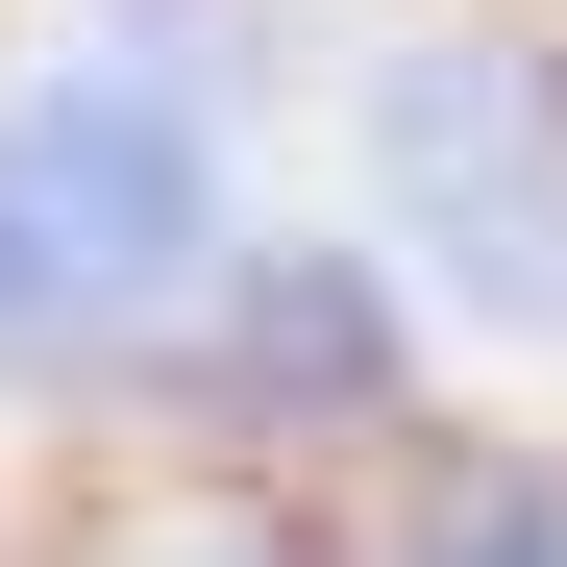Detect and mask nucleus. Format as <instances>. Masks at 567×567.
I'll list each match as a JSON object with an SVG mask.
<instances>
[{"mask_svg": "<svg viewBox=\"0 0 567 567\" xmlns=\"http://www.w3.org/2000/svg\"><path fill=\"white\" fill-rule=\"evenodd\" d=\"M247 271L223 100L173 50H25L0 74V395H100V370L198 346Z\"/></svg>", "mask_w": 567, "mask_h": 567, "instance_id": "obj_1", "label": "nucleus"}, {"mask_svg": "<svg viewBox=\"0 0 567 567\" xmlns=\"http://www.w3.org/2000/svg\"><path fill=\"white\" fill-rule=\"evenodd\" d=\"M346 173H370V271H395V297H444L468 346H543L567 370V74L518 25L370 50Z\"/></svg>", "mask_w": 567, "mask_h": 567, "instance_id": "obj_2", "label": "nucleus"}, {"mask_svg": "<svg viewBox=\"0 0 567 567\" xmlns=\"http://www.w3.org/2000/svg\"><path fill=\"white\" fill-rule=\"evenodd\" d=\"M395 567H567V468H468V494H444Z\"/></svg>", "mask_w": 567, "mask_h": 567, "instance_id": "obj_3", "label": "nucleus"}, {"mask_svg": "<svg viewBox=\"0 0 567 567\" xmlns=\"http://www.w3.org/2000/svg\"><path fill=\"white\" fill-rule=\"evenodd\" d=\"M148 567H297V543H271V518H198V543H148Z\"/></svg>", "mask_w": 567, "mask_h": 567, "instance_id": "obj_4", "label": "nucleus"}]
</instances>
